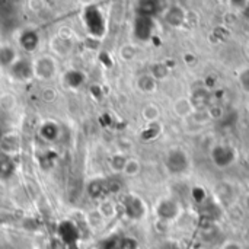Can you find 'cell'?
Returning <instances> with one entry per match:
<instances>
[{
	"instance_id": "cell-2",
	"label": "cell",
	"mask_w": 249,
	"mask_h": 249,
	"mask_svg": "<svg viewBox=\"0 0 249 249\" xmlns=\"http://www.w3.org/2000/svg\"><path fill=\"white\" fill-rule=\"evenodd\" d=\"M229 249H232V247H231V248H229Z\"/></svg>"
},
{
	"instance_id": "cell-1",
	"label": "cell",
	"mask_w": 249,
	"mask_h": 249,
	"mask_svg": "<svg viewBox=\"0 0 249 249\" xmlns=\"http://www.w3.org/2000/svg\"><path fill=\"white\" fill-rule=\"evenodd\" d=\"M233 159H235V155H233V152H232V149L229 146H217L213 150V160L219 166L231 165L233 162Z\"/></svg>"
}]
</instances>
